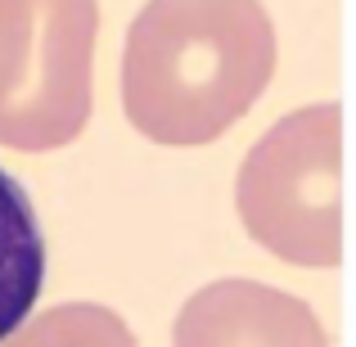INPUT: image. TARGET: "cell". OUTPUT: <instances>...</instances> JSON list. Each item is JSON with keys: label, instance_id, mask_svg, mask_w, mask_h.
Wrapping results in <instances>:
<instances>
[{"label": "cell", "instance_id": "cell-2", "mask_svg": "<svg viewBox=\"0 0 356 347\" xmlns=\"http://www.w3.org/2000/svg\"><path fill=\"white\" fill-rule=\"evenodd\" d=\"M239 221L266 252L293 266L343 261V104L280 118L248 149L235 185Z\"/></svg>", "mask_w": 356, "mask_h": 347}, {"label": "cell", "instance_id": "cell-1", "mask_svg": "<svg viewBox=\"0 0 356 347\" xmlns=\"http://www.w3.org/2000/svg\"><path fill=\"white\" fill-rule=\"evenodd\" d=\"M270 72L275 27L261 0H149L127 32L122 108L154 145H212Z\"/></svg>", "mask_w": 356, "mask_h": 347}, {"label": "cell", "instance_id": "cell-6", "mask_svg": "<svg viewBox=\"0 0 356 347\" xmlns=\"http://www.w3.org/2000/svg\"><path fill=\"white\" fill-rule=\"evenodd\" d=\"M0 347H136V334L108 307L63 302L18 325L9 339H0Z\"/></svg>", "mask_w": 356, "mask_h": 347}, {"label": "cell", "instance_id": "cell-5", "mask_svg": "<svg viewBox=\"0 0 356 347\" xmlns=\"http://www.w3.org/2000/svg\"><path fill=\"white\" fill-rule=\"evenodd\" d=\"M45 284V239L27 190L0 167V339L27 321Z\"/></svg>", "mask_w": 356, "mask_h": 347}, {"label": "cell", "instance_id": "cell-4", "mask_svg": "<svg viewBox=\"0 0 356 347\" xmlns=\"http://www.w3.org/2000/svg\"><path fill=\"white\" fill-rule=\"evenodd\" d=\"M172 347H330L316 312L257 280H217L176 312Z\"/></svg>", "mask_w": 356, "mask_h": 347}, {"label": "cell", "instance_id": "cell-3", "mask_svg": "<svg viewBox=\"0 0 356 347\" xmlns=\"http://www.w3.org/2000/svg\"><path fill=\"white\" fill-rule=\"evenodd\" d=\"M99 0H0V145L50 154L95 104Z\"/></svg>", "mask_w": 356, "mask_h": 347}]
</instances>
